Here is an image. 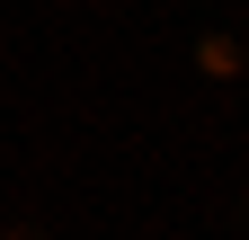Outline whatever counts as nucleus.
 Listing matches in <instances>:
<instances>
[]
</instances>
